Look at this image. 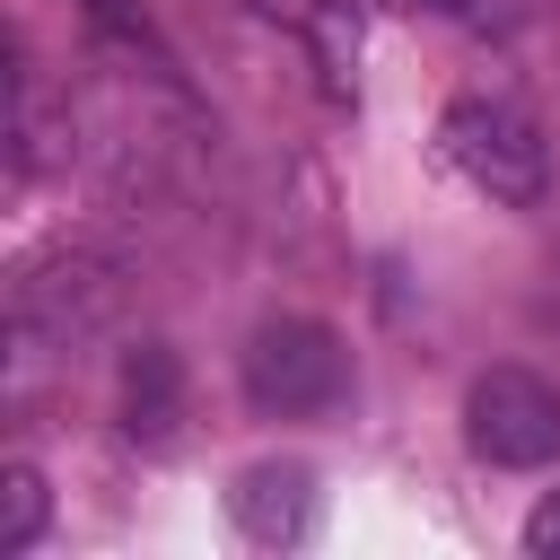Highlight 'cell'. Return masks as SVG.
<instances>
[{"label":"cell","mask_w":560,"mask_h":560,"mask_svg":"<svg viewBox=\"0 0 560 560\" xmlns=\"http://www.w3.org/2000/svg\"><path fill=\"white\" fill-rule=\"evenodd\" d=\"M122 429L140 446H166L175 438V350L166 341H140L131 368H122Z\"/></svg>","instance_id":"6"},{"label":"cell","mask_w":560,"mask_h":560,"mask_svg":"<svg viewBox=\"0 0 560 560\" xmlns=\"http://www.w3.org/2000/svg\"><path fill=\"white\" fill-rule=\"evenodd\" d=\"M438 149H446V166H455L472 192H490L499 210H534V201L551 192V149H542V131H534L516 105H499V96H455V105L438 114Z\"/></svg>","instance_id":"1"},{"label":"cell","mask_w":560,"mask_h":560,"mask_svg":"<svg viewBox=\"0 0 560 560\" xmlns=\"http://www.w3.org/2000/svg\"><path fill=\"white\" fill-rule=\"evenodd\" d=\"M525 551H534V560H560V490L525 516Z\"/></svg>","instance_id":"8"},{"label":"cell","mask_w":560,"mask_h":560,"mask_svg":"<svg viewBox=\"0 0 560 560\" xmlns=\"http://www.w3.org/2000/svg\"><path fill=\"white\" fill-rule=\"evenodd\" d=\"M44 472L35 464H9L0 472V551H35V534H44Z\"/></svg>","instance_id":"7"},{"label":"cell","mask_w":560,"mask_h":560,"mask_svg":"<svg viewBox=\"0 0 560 560\" xmlns=\"http://www.w3.org/2000/svg\"><path fill=\"white\" fill-rule=\"evenodd\" d=\"M228 516H236V534L254 542V551H298L306 534H315V472L306 464H245L236 472V490H228Z\"/></svg>","instance_id":"5"},{"label":"cell","mask_w":560,"mask_h":560,"mask_svg":"<svg viewBox=\"0 0 560 560\" xmlns=\"http://www.w3.org/2000/svg\"><path fill=\"white\" fill-rule=\"evenodd\" d=\"M105 306H114V271L79 262V254L18 271V289H9V324L26 350H70L88 324H105Z\"/></svg>","instance_id":"4"},{"label":"cell","mask_w":560,"mask_h":560,"mask_svg":"<svg viewBox=\"0 0 560 560\" xmlns=\"http://www.w3.org/2000/svg\"><path fill=\"white\" fill-rule=\"evenodd\" d=\"M464 446L499 472H542L560 455V385L542 368H481L472 394H464Z\"/></svg>","instance_id":"3"},{"label":"cell","mask_w":560,"mask_h":560,"mask_svg":"<svg viewBox=\"0 0 560 560\" xmlns=\"http://www.w3.org/2000/svg\"><path fill=\"white\" fill-rule=\"evenodd\" d=\"M245 402L254 411H271V420H315V411H332L341 394H350V350H341V332L332 324H315V315H271L254 341H245Z\"/></svg>","instance_id":"2"}]
</instances>
